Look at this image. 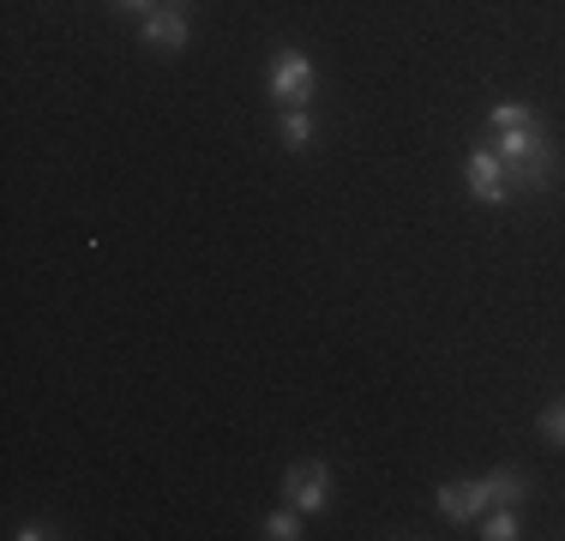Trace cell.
Masks as SVG:
<instances>
[{
    "instance_id": "1",
    "label": "cell",
    "mask_w": 565,
    "mask_h": 541,
    "mask_svg": "<svg viewBox=\"0 0 565 541\" xmlns=\"http://www.w3.org/2000/svg\"><path fill=\"white\" fill-rule=\"evenodd\" d=\"M488 145L500 151V162L511 169V193L518 199H554L565 181V145H554L547 120H518V127H488Z\"/></svg>"
},
{
    "instance_id": "2",
    "label": "cell",
    "mask_w": 565,
    "mask_h": 541,
    "mask_svg": "<svg viewBox=\"0 0 565 541\" xmlns=\"http://www.w3.org/2000/svg\"><path fill=\"white\" fill-rule=\"evenodd\" d=\"M265 85H271V103L277 108H313L319 97V66H313V54L307 49H277L271 54V66H265Z\"/></svg>"
},
{
    "instance_id": "3",
    "label": "cell",
    "mask_w": 565,
    "mask_h": 541,
    "mask_svg": "<svg viewBox=\"0 0 565 541\" xmlns=\"http://www.w3.org/2000/svg\"><path fill=\"white\" fill-rule=\"evenodd\" d=\"M282 499H289L295 511H307V518H326L331 506H338V476H331L326 457H301V464L282 469Z\"/></svg>"
},
{
    "instance_id": "4",
    "label": "cell",
    "mask_w": 565,
    "mask_h": 541,
    "mask_svg": "<svg viewBox=\"0 0 565 541\" xmlns=\"http://www.w3.org/2000/svg\"><path fill=\"white\" fill-rule=\"evenodd\" d=\"M463 187H469V199H476L481 211H505L511 199H518V193H511V169L500 162V151H493L488 139L463 157Z\"/></svg>"
},
{
    "instance_id": "5",
    "label": "cell",
    "mask_w": 565,
    "mask_h": 541,
    "mask_svg": "<svg viewBox=\"0 0 565 541\" xmlns=\"http://www.w3.org/2000/svg\"><path fill=\"white\" fill-rule=\"evenodd\" d=\"M193 0H163L157 12H145L139 19V43L157 49V54H181L186 43H193Z\"/></svg>"
},
{
    "instance_id": "6",
    "label": "cell",
    "mask_w": 565,
    "mask_h": 541,
    "mask_svg": "<svg viewBox=\"0 0 565 541\" xmlns=\"http://www.w3.org/2000/svg\"><path fill=\"white\" fill-rule=\"evenodd\" d=\"M469 494H476V511H488V506H523V499H530V469L500 464V469H488V476L469 481Z\"/></svg>"
},
{
    "instance_id": "7",
    "label": "cell",
    "mask_w": 565,
    "mask_h": 541,
    "mask_svg": "<svg viewBox=\"0 0 565 541\" xmlns=\"http://www.w3.org/2000/svg\"><path fill=\"white\" fill-rule=\"evenodd\" d=\"M313 139H319V115L313 108H277V145L289 157H301V151H313Z\"/></svg>"
},
{
    "instance_id": "8",
    "label": "cell",
    "mask_w": 565,
    "mask_h": 541,
    "mask_svg": "<svg viewBox=\"0 0 565 541\" xmlns=\"http://www.w3.org/2000/svg\"><path fill=\"white\" fill-rule=\"evenodd\" d=\"M434 511H439L446 523H457V530H469V523L481 518V511H476V494H469V481H457V476L434 487Z\"/></svg>"
},
{
    "instance_id": "9",
    "label": "cell",
    "mask_w": 565,
    "mask_h": 541,
    "mask_svg": "<svg viewBox=\"0 0 565 541\" xmlns=\"http://www.w3.org/2000/svg\"><path fill=\"white\" fill-rule=\"evenodd\" d=\"M476 535H481V541H523L530 530H523V511H518V506H488V511L476 518Z\"/></svg>"
},
{
    "instance_id": "10",
    "label": "cell",
    "mask_w": 565,
    "mask_h": 541,
    "mask_svg": "<svg viewBox=\"0 0 565 541\" xmlns=\"http://www.w3.org/2000/svg\"><path fill=\"white\" fill-rule=\"evenodd\" d=\"M301 523H307V511H295L289 499H282V506H271V511L259 518V535H265V541H301V535H307Z\"/></svg>"
},
{
    "instance_id": "11",
    "label": "cell",
    "mask_w": 565,
    "mask_h": 541,
    "mask_svg": "<svg viewBox=\"0 0 565 541\" xmlns=\"http://www.w3.org/2000/svg\"><path fill=\"white\" fill-rule=\"evenodd\" d=\"M542 108L535 103H523V97H505V103H493L488 108V127H518V120H535Z\"/></svg>"
},
{
    "instance_id": "12",
    "label": "cell",
    "mask_w": 565,
    "mask_h": 541,
    "mask_svg": "<svg viewBox=\"0 0 565 541\" xmlns=\"http://www.w3.org/2000/svg\"><path fill=\"white\" fill-rule=\"evenodd\" d=\"M535 427H542V439H547V445H565V397H559V403H547Z\"/></svg>"
},
{
    "instance_id": "13",
    "label": "cell",
    "mask_w": 565,
    "mask_h": 541,
    "mask_svg": "<svg viewBox=\"0 0 565 541\" xmlns=\"http://www.w3.org/2000/svg\"><path fill=\"white\" fill-rule=\"evenodd\" d=\"M103 7H109L115 19H145V12H157L163 0H103Z\"/></svg>"
},
{
    "instance_id": "14",
    "label": "cell",
    "mask_w": 565,
    "mask_h": 541,
    "mask_svg": "<svg viewBox=\"0 0 565 541\" xmlns=\"http://www.w3.org/2000/svg\"><path fill=\"white\" fill-rule=\"evenodd\" d=\"M12 535H19V541H55L61 530H55V523H49V518H24V523H19V530H12Z\"/></svg>"
}]
</instances>
